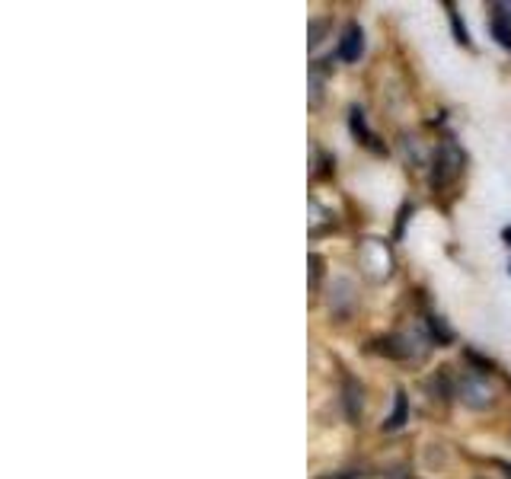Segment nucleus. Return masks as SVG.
<instances>
[{"mask_svg": "<svg viewBox=\"0 0 511 479\" xmlns=\"http://www.w3.org/2000/svg\"><path fill=\"white\" fill-rule=\"evenodd\" d=\"M352 132H355V138H361V144L371 147L374 154H384V144H378V138H374V134L367 132L365 112H361V109H352Z\"/></svg>", "mask_w": 511, "mask_h": 479, "instance_id": "obj_4", "label": "nucleus"}, {"mask_svg": "<svg viewBox=\"0 0 511 479\" xmlns=\"http://www.w3.org/2000/svg\"><path fill=\"white\" fill-rule=\"evenodd\" d=\"M461 164H463V154L457 151L451 141H444L435 154V173H431V189H444L451 186L457 176H461Z\"/></svg>", "mask_w": 511, "mask_h": 479, "instance_id": "obj_1", "label": "nucleus"}, {"mask_svg": "<svg viewBox=\"0 0 511 479\" xmlns=\"http://www.w3.org/2000/svg\"><path fill=\"white\" fill-rule=\"evenodd\" d=\"M457 393H461V403L470 406V410H486V406H493V397H495L489 380L476 371L463 374L461 384H457Z\"/></svg>", "mask_w": 511, "mask_h": 479, "instance_id": "obj_2", "label": "nucleus"}, {"mask_svg": "<svg viewBox=\"0 0 511 479\" xmlns=\"http://www.w3.org/2000/svg\"><path fill=\"white\" fill-rule=\"evenodd\" d=\"M361 51H365V32H361L358 23H348L339 42V58L342 61H358Z\"/></svg>", "mask_w": 511, "mask_h": 479, "instance_id": "obj_3", "label": "nucleus"}, {"mask_svg": "<svg viewBox=\"0 0 511 479\" xmlns=\"http://www.w3.org/2000/svg\"><path fill=\"white\" fill-rule=\"evenodd\" d=\"M346 410H348V419H352V422H358V416H361V387L355 384V380H346Z\"/></svg>", "mask_w": 511, "mask_h": 479, "instance_id": "obj_5", "label": "nucleus"}, {"mask_svg": "<svg viewBox=\"0 0 511 479\" xmlns=\"http://www.w3.org/2000/svg\"><path fill=\"white\" fill-rule=\"evenodd\" d=\"M448 10H451V26H454V36H457V42L470 45V36H467V26H463V23H461V16H457L454 4H448Z\"/></svg>", "mask_w": 511, "mask_h": 479, "instance_id": "obj_7", "label": "nucleus"}, {"mask_svg": "<svg viewBox=\"0 0 511 479\" xmlns=\"http://www.w3.org/2000/svg\"><path fill=\"white\" fill-rule=\"evenodd\" d=\"M403 422H406V393L399 390V393H397V410H393V416L384 422V429H387V431H393V429H399V425H403Z\"/></svg>", "mask_w": 511, "mask_h": 479, "instance_id": "obj_6", "label": "nucleus"}, {"mask_svg": "<svg viewBox=\"0 0 511 479\" xmlns=\"http://www.w3.org/2000/svg\"><path fill=\"white\" fill-rule=\"evenodd\" d=\"M493 36L499 38L506 48H511V26H506L502 19H493Z\"/></svg>", "mask_w": 511, "mask_h": 479, "instance_id": "obj_8", "label": "nucleus"}, {"mask_svg": "<svg viewBox=\"0 0 511 479\" xmlns=\"http://www.w3.org/2000/svg\"><path fill=\"white\" fill-rule=\"evenodd\" d=\"M506 240H511V228H508V230H506Z\"/></svg>", "mask_w": 511, "mask_h": 479, "instance_id": "obj_9", "label": "nucleus"}]
</instances>
